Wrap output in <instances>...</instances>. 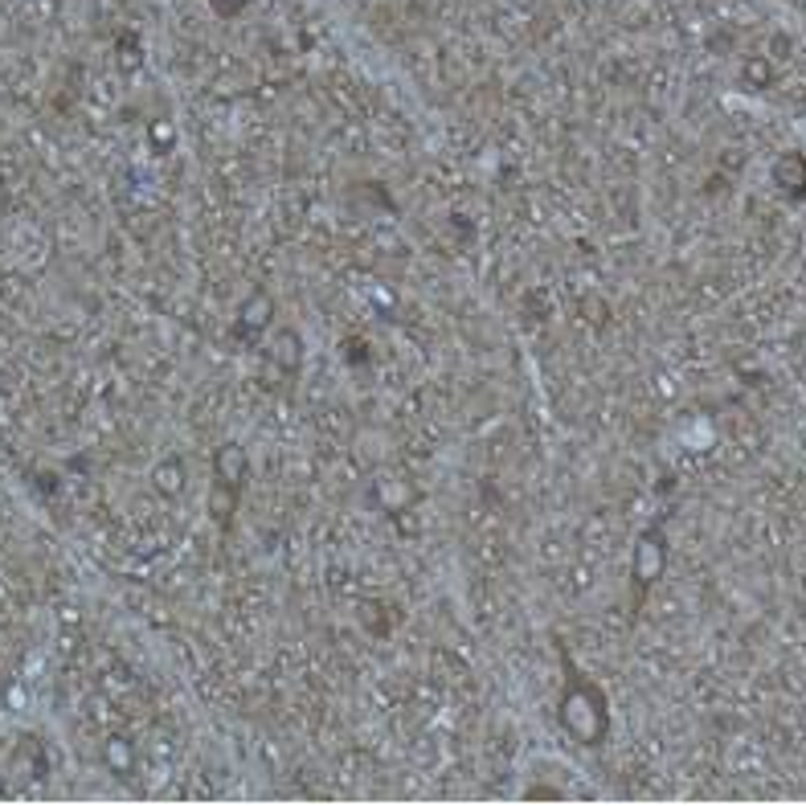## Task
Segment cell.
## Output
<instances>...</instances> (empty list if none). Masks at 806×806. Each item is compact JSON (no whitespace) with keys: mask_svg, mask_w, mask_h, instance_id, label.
Here are the masks:
<instances>
[{"mask_svg":"<svg viewBox=\"0 0 806 806\" xmlns=\"http://www.w3.org/2000/svg\"><path fill=\"white\" fill-rule=\"evenodd\" d=\"M745 78H749V82H757V86H766V82L774 78V70H770L766 62H761V58H753V62L745 66Z\"/></svg>","mask_w":806,"mask_h":806,"instance_id":"cell-1","label":"cell"}]
</instances>
